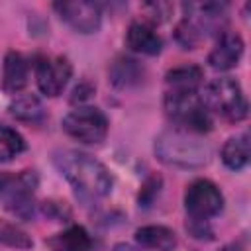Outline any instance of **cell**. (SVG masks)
<instances>
[{"label":"cell","instance_id":"obj_17","mask_svg":"<svg viewBox=\"0 0 251 251\" xmlns=\"http://www.w3.org/2000/svg\"><path fill=\"white\" fill-rule=\"evenodd\" d=\"M202 80V71L196 65H182L167 73V84L178 90H196Z\"/></svg>","mask_w":251,"mask_h":251},{"label":"cell","instance_id":"obj_7","mask_svg":"<svg viewBox=\"0 0 251 251\" xmlns=\"http://www.w3.org/2000/svg\"><path fill=\"white\" fill-rule=\"evenodd\" d=\"M184 206L192 220L208 222L212 216L220 214L224 206V196L212 180L198 178L188 184L184 194Z\"/></svg>","mask_w":251,"mask_h":251},{"label":"cell","instance_id":"obj_23","mask_svg":"<svg viewBox=\"0 0 251 251\" xmlns=\"http://www.w3.org/2000/svg\"><path fill=\"white\" fill-rule=\"evenodd\" d=\"M222 251H243V247H239V245H235V243H233V245H226Z\"/></svg>","mask_w":251,"mask_h":251},{"label":"cell","instance_id":"obj_22","mask_svg":"<svg viewBox=\"0 0 251 251\" xmlns=\"http://www.w3.org/2000/svg\"><path fill=\"white\" fill-rule=\"evenodd\" d=\"M114 251H137V249L131 247V245H127V243H118V245L114 247Z\"/></svg>","mask_w":251,"mask_h":251},{"label":"cell","instance_id":"obj_12","mask_svg":"<svg viewBox=\"0 0 251 251\" xmlns=\"http://www.w3.org/2000/svg\"><path fill=\"white\" fill-rule=\"evenodd\" d=\"M27 75H29V67L24 55L10 51L4 59V75H2L6 92H12V94L20 92L27 84Z\"/></svg>","mask_w":251,"mask_h":251},{"label":"cell","instance_id":"obj_20","mask_svg":"<svg viewBox=\"0 0 251 251\" xmlns=\"http://www.w3.org/2000/svg\"><path fill=\"white\" fill-rule=\"evenodd\" d=\"M0 243L10 245V247H18V249L31 247V239L20 227H16L8 222H2V220H0Z\"/></svg>","mask_w":251,"mask_h":251},{"label":"cell","instance_id":"obj_21","mask_svg":"<svg viewBox=\"0 0 251 251\" xmlns=\"http://www.w3.org/2000/svg\"><path fill=\"white\" fill-rule=\"evenodd\" d=\"M143 10L149 12V20L151 22H161L167 18V12H169V4H145Z\"/></svg>","mask_w":251,"mask_h":251},{"label":"cell","instance_id":"obj_19","mask_svg":"<svg viewBox=\"0 0 251 251\" xmlns=\"http://www.w3.org/2000/svg\"><path fill=\"white\" fill-rule=\"evenodd\" d=\"M24 149H25L24 137L16 129H12L8 126H0V163L14 159Z\"/></svg>","mask_w":251,"mask_h":251},{"label":"cell","instance_id":"obj_11","mask_svg":"<svg viewBox=\"0 0 251 251\" xmlns=\"http://www.w3.org/2000/svg\"><path fill=\"white\" fill-rule=\"evenodd\" d=\"M126 43L131 51L143 53V55H157L163 47V39L147 22H133L127 27Z\"/></svg>","mask_w":251,"mask_h":251},{"label":"cell","instance_id":"obj_6","mask_svg":"<svg viewBox=\"0 0 251 251\" xmlns=\"http://www.w3.org/2000/svg\"><path fill=\"white\" fill-rule=\"evenodd\" d=\"M63 129L80 143H100L108 133V120L94 106H78L65 116Z\"/></svg>","mask_w":251,"mask_h":251},{"label":"cell","instance_id":"obj_3","mask_svg":"<svg viewBox=\"0 0 251 251\" xmlns=\"http://www.w3.org/2000/svg\"><path fill=\"white\" fill-rule=\"evenodd\" d=\"M165 112L176 124V127L190 133H206L212 129V116L198 90L171 88L165 94Z\"/></svg>","mask_w":251,"mask_h":251},{"label":"cell","instance_id":"obj_18","mask_svg":"<svg viewBox=\"0 0 251 251\" xmlns=\"http://www.w3.org/2000/svg\"><path fill=\"white\" fill-rule=\"evenodd\" d=\"M10 112H12V116H16L22 122H37L43 118V106L31 94L16 96L10 104Z\"/></svg>","mask_w":251,"mask_h":251},{"label":"cell","instance_id":"obj_2","mask_svg":"<svg viewBox=\"0 0 251 251\" xmlns=\"http://www.w3.org/2000/svg\"><path fill=\"white\" fill-rule=\"evenodd\" d=\"M155 153L167 165L176 167H202L208 163L210 149L196 135L180 127L163 131L155 139Z\"/></svg>","mask_w":251,"mask_h":251},{"label":"cell","instance_id":"obj_10","mask_svg":"<svg viewBox=\"0 0 251 251\" xmlns=\"http://www.w3.org/2000/svg\"><path fill=\"white\" fill-rule=\"evenodd\" d=\"M243 55V39L233 31H220L214 49L210 51L208 63L218 71H227L237 65Z\"/></svg>","mask_w":251,"mask_h":251},{"label":"cell","instance_id":"obj_14","mask_svg":"<svg viewBox=\"0 0 251 251\" xmlns=\"http://www.w3.org/2000/svg\"><path fill=\"white\" fill-rule=\"evenodd\" d=\"M47 245L53 251H88L90 245H92V239H90V235L86 233L84 227L71 226L69 229L53 235L47 241Z\"/></svg>","mask_w":251,"mask_h":251},{"label":"cell","instance_id":"obj_13","mask_svg":"<svg viewBox=\"0 0 251 251\" xmlns=\"http://www.w3.org/2000/svg\"><path fill=\"white\" fill-rule=\"evenodd\" d=\"M135 239L141 247L155 251H173L176 245V235L165 226H143L135 231Z\"/></svg>","mask_w":251,"mask_h":251},{"label":"cell","instance_id":"obj_1","mask_svg":"<svg viewBox=\"0 0 251 251\" xmlns=\"http://www.w3.org/2000/svg\"><path fill=\"white\" fill-rule=\"evenodd\" d=\"M55 165L73 184V188L84 198H102L112 188V176L108 169L88 153L61 151L55 157Z\"/></svg>","mask_w":251,"mask_h":251},{"label":"cell","instance_id":"obj_8","mask_svg":"<svg viewBox=\"0 0 251 251\" xmlns=\"http://www.w3.org/2000/svg\"><path fill=\"white\" fill-rule=\"evenodd\" d=\"M55 10L63 22H67L75 31L92 33L100 27L102 10L94 2H57Z\"/></svg>","mask_w":251,"mask_h":251},{"label":"cell","instance_id":"obj_9","mask_svg":"<svg viewBox=\"0 0 251 251\" xmlns=\"http://www.w3.org/2000/svg\"><path fill=\"white\" fill-rule=\"evenodd\" d=\"M73 67L65 57H45L37 63V86L47 96H57L67 86Z\"/></svg>","mask_w":251,"mask_h":251},{"label":"cell","instance_id":"obj_5","mask_svg":"<svg viewBox=\"0 0 251 251\" xmlns=\"http://www.w3.org/2000/svg\"><path fill=\"white\" fill-rule=\"evenodd\" d=\"M37 176L33 171H24L14 176H0V198L4 206L18 218H29L33 214V194Z\"/></svg>","mask_w":251,"mask_h":251},{"label":"cell","instance_id":"obj_15","mask_svg":"<svg viewBox=\"0 0 251 251\" xmlns=\"http://www.w3.org/2000/svg\"><path fill=\"white\" fill-rule=\"evenodd\" d=\"M249 155H251V145H249V135L247 133L229 137L226 141V145L222 147V161L231 171L243 169L249 163Z\"/></svg>","mask_w":251,"mask_h":251},{"label":"cell","instance_id":"obj_16","mask_svg":"<svg viewBox=\"0 0 251 251\" xmlns=\"http://www.w3.org/2000/svg\"><path fill=\"white\" fill-rule=\"evenodd\" d=\"M110 76H112V82L116 86H131V84H137L141 78H143V67L135 61V59H129V57H118L110 69Z\"/></svg>","mask_w":251,"mask_h":251},{"label":"cell","instance_id":"obj_4","mask_svg":"<svg viewBox=\"0 0 251 251\" xmlns=\"http://www.w3.org/2000/svg\"><path fill=\"white\" fill-rule=\"evenodd\" d=\"M204 104L208 110L229 122H239L247 116V100L241 92V86L229 76L216 78L208 84Z\"/></svg>","mask_w":251,"mask_h":251}]
</instances>
